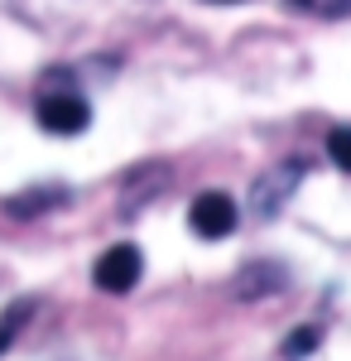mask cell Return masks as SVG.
<instances>
[{"mask_svg":"<svg viewBox=\"0 0 351 361\" xmlns=\"http://www.w3.org/2000/svg\"><path fill=\"white\" fill-rule=\"evenodd\" d=\"M140 270H144V260H140L135 246H111V250H101L92 279H97V289H106V294H125V289L140 284Z\"/></svg>","mask_w":351,"mask_h":361,"instance_id":"6da1fadb","label":"cell"},{"mask_svg":"<svg viewBox=\"0 0 351 361\" xmlns=\"http://www.w3.org/2000/svg\"><path fill=\"white\" fill-rule=\"evenodd\" d=\"M87 121H92V106L73 92H49L39 102V126L54 135H78V130H87Z\"/></svg>","mask_w":351,"mask_h":361,"instance_id":"7a4b0ae2","label":"cell"},{"mask_svg":"<svg viewBox=\"0 0 351 361\" xmlns=\"http://www.w3.org/2000/svg\"><path fill=\"white\" fill-rule=\"evenodd\" d=\"M188 222L197 236H207V241H221V236H231L236 231V202L226 193H202L197 202H192Z\"/></svg>","mask_w":351,"mask_h":361,"instance_id":"3957f363","label":"cell"},{"mask_svg":"<svg viewBox=\"0 0 351 361\" xmlns=\"http://www.w3.org/2000/svg\"><path fill=\"white\" fill-rule=\"evenodd\" d=\"M298 178H303V164H279V169H270V173L255 183V197H250V207H255L260 217H274V212L289 202V193L298 188Z\"/></svg>","mask_w":351,"mask_h":361,"instance_id":"277c9868","label":"cell"},{"mask_svg":"<svg viewBox=\"0 0 351 361\" xmlns=\"http://www.w3.org/2000/svg\"><path fill=\"white\" fill-rule=\"evenodd\" d=\"M327 154H332V164L347 169L351 173V126H337L332 135H327Z\"/></svg>","mask_w":351,"mask_h":361,"instance_id":"5b68a950","label":"cell"},{"mask_svg":"<svg viewBox=\"0 0 351 361\" xmlns=\"http://www.w3.org/2000/svg\"><path fill=\"white\" fill-rule=\"evenodd\" d=\"M318 347V328H298V333H289V342H284V357H308Z\"/></svg>","mask_w":351,"mask_h":361,"instance_id":"8992f818","label":"cell"},{"mask_svg":"<svg viewBox=\"0 0 351 361\" xmlns=\"http://www.w3.org/2000/svg\"><path fill=\"white\" fill-rule=\"evenodd\" d=\"M289 5H298V10H308V15H342L351 0H289Z\"/></svg>","mask_w":351,"mask_h":361,"instance_id":"52a82bcc","label":"cell"},{"mask_svg":"<svg viewBox=\"0 0 351 361\" xmlns=\"http://www.w3.org/2000/svg\"><path fill=\"white\" fill-rule=\"evenodd\" d=\"M221 5H231V0H221Z\"/></svg>","mask_w":351,"mask_h":361,"instance_id":"ba28073f","label":"cell"}]
</instances>
